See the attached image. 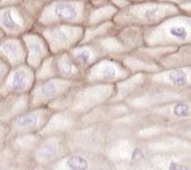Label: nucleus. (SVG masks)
I'll return each mask as SVG.
<instances>
[{
	"mask_svg": "<svg viewBox=\"0 0 191 170\" xmlns=\"http://www.w3.org/2000/svg\"><path fill=\"white\" fill-rule=\"evenodd\" d=\"M146 73H134L116 84V94L111 101L125 102L129 96L145 84Z\"/></svg>",
	"mask_w": 191,
	"mask_h": 170,
	"instance_id": "nucleus-25",
	"label": "nucleus"
},
{
	"mask_svg": "<svg viewBox=\"0 0 191 170\" xmlns=\"http://www.w3.org/2000/svg\"><path fill=\"white\" fill-rule=\"evenodd\" d=\"M27 49L26 63L37 69L46 58L50 56L51 50L45 38L35 28L22 36Z\"/></svg>",
	"mask_w": 191,
	"mask_h": 170,
	"instance_id": "nucleus-17",
	"label": "nucleus"
},
{
	"mask_svg": "<svg viewBox=\"0 0 191 170\" xmlns=\"http://www.w3.org/2000/svg\"><path fill=\"white\" fill-rule=\"evenodd\" d=\"M177 1H179V2H182V1H186V0H177Z\"/></svg>",
	"mask_w": 191,
	"mask_h": 170,
	"instance_id": "nucleus-28",
	"label": "nucleus"
},
{
	"mask_svg": "<svg viewBox=\"0 0 191 170\" xmlns=\"http://www.w3.org/2000/svg\"><path fill=\"white\" fill-rule=\"evenodd\" d=\"M121 59L123 63L128 66L130 70L134 73L151 74L163 69V66L158 60L154 59L146 53L136 49L131 53L123 55Z\"/></svg>",
	"mask_w": 191,
	"mask_h": 170,
	"instance_id": "nucleus-22",
	"label": "nucleus"
},
{
	"mask_svg": "<svg viewBox=\"0 0 191 170\" xmlns=\"http://www.w3.org/2000/svg\"><path fill=\"white\" fill-rule=\"evenodd\" d=\"M79 125H80V116L77 113L68 109L57 110L54 111L48 124L39 134L42 137L58 135V134L67 135Z\"/></svg>",
	"mask_w": 191,
	"mask_h": 170,
	"instance_id": "nucleus-18",
	"label": "nucleus"
},
{
	"mask_svg": "<svg viewBox=\"0 0 191 170\" xmlns=\"http://www.w3.org/2000/svg\"><path fill=\"white\" fill-rule=\"evenodd\" d=\"M141 111L149 122L175 129L191 121V97L168 102Z\"/></svg>",
	"mask_w": 191,
	"mask_h": 170,
	"instance_id": "nucleus-6",
	"label": "nucleus"
},
{
	"mask_svg": "<svg viewBox=\"0 0 191 170\" xmlns=\"http://www.w3.org/2000/svg\"><path fill=\"white\" fill-rule=\"evenodd\" d=\"M29 109H31L29 93L10 94L1 96L0 121L1 122H9Z\"/></svg>",
	"mask_w": 191,
	"mask_h": 170,
	"instance_id": "nucleus-21",
	"label": "nucleus"
},
{
	"mask_svg": "<svg viewBox=\"0 0 191 170\" xmlns=\"http://www.w3.org/2000/svg\"><path fill=\"white\" fill-rule=\"evenodd\" d=\"M103 153L115 168L141 169L152 155L145 142L129 128L110 126L109 138Z\"/></svg>",
	"mask_w": 191,
	"mask_h": 170,
	"instance_id": "nucleus-1",
	"label": "nucleus"
},
{
	"mask_svg": "<svg viewBox=\"0 0 191 170\" xmlns=\"http://www.w3.org/2000/svg\"><path fill=\"white\" fill-rule=\"evenodd\" d=\"M45 38L52 53L67 51L80 44L84 38L86 26L77 25H54L35 27Z\"/></svg>",
	"mask_w": 191,
	"mask_h": 170,
	"instance_id": "nucleus-7",
	"label": "nucleus"
},
{
	"mask_svg": "<svg viewBox=\"0 0 191 170\" xmlns=\"http://www.w3.org/2000/svg\"><path fill=\"white\" fill-rule=\"evenodd\" d=\"M114 165L103 152H71L48 169L56 170H95L114 169Z\"/></svg>",
	"mask_w": 191,
	"mask_h": 170,
	"instance_id": "nucleus-11",
	"label": "nucleus"
},
{
	"mask_svg": "<svg viewBox=\"0 0 191 170\" xmlns=\"http://www.w3.org/2000/svg\"><path fill=\"white\" fill-rule=\"evenodd\" d=\"M145 83L178 90H191V66L163 68L147 74Z\"/></svg>",
	"mask_w": 191,
	"mask_h": 170,
	"instance_id": "nucleus-14",
	"label": "nucleus"
},
{
	"mask_svg": "<svg viewBox=\"0 0 191 170\" xmlns=\"http://www.w3.org/2000/svg\"><path fill=\"white\" fill-rule=\"evenodd\" d=\"M37 82V73L27 63L14 66L3 81L0 82V94L5 96L10 94H25Z\"/></svg>",
	"mask_w": 191,
	"mask_h": 170,
	"instance_id": "nucleus-13",
	"label": "nucleus"
},
{
	"mask_svg": "<svg viewBox=\"0 0 191 170\" xmlns=\"http://www.w3.org/2000/svg\"><path fill=\"white\" fill-rule=\"evenodd\" d=\"M1 59L14 68L26 63L27 49L22 37H12L1 34L0 45Z\"/></svg>",
	"mask_w": 191,
	"mask_h": 170,
	"instance_id": "nucleus-19",
	"label": "nucleus"
},
{
	"mask_svg": "<svg viewBox=\"0 0 191 170\" xmlns=\"http://www.w3.org/2000/svg\"><path fill=\"white\" fill-rule=\"evenodd\" d=\"M83 25V19L79 18V12L75 7L70 3H57L53 7V18L46 25Z\"/></svg>",
	"mask_w": 191,
	"mask_h": 170,
	"instance_id": "nucleus-24",
	"label": "nucleus"
},
{
	"mask_svg": "<svg viewBox=\"0 0 191 170\" xmlns=\"http://www.w3.org/2000/svg\"><path fill=\"white\" fill-rule=\"evenodd\" d=\"M191 97V90H178L145 83L126 99L133 110H145L155 106Z\"/></svg>",
	"mask_w": 191,
	"mask_h": 170,
	"instance_id": "nucleus-4",
	"label": "nucleus"
},
{
	"mask_svg": "<svg viewBox=\"0 0 191 170\" xmlns=\"http://www.w3.org/2000/svg\"><path fill=\"white\" fill-rule=\"evenodd\" d=\"M110 134V125L94 124L79 125L66 135L71 152H103Z\"/></svg>",
	"mask_w": 191,
	"mask_h": 170,
	"instance_id": "nucleus-5",
	"label": "nucleus"
},
{
	"mask_svg": "<svg viewBox=\"0 0 191 170\" xmlns=\"http://www.w3.org/2000/svg\"><path fill=\"white\" fill-rule=\"evenodd\" d=\"M144 38L146 46L191 44V18H171L156 25L145 27Z\"/></svg>",
	"mask_w": 191,
	"mask_h": 170,
	"instance_id": "nucleus-3",
	"label": "nucleus"
},
{
	"mask_svg": "<svg viewBox=\"0 0 191 170\" xmlns=\"http://www.w3.org/2000/svg\"><path fill=\"white\" fill-rule=\"evenodd\" d=\"M133 109L126 102H107L96 107L90 111L80 116V125L85 124H110L119 118L133 111Z\"/></svg>",
	"mask_w": 191,
	"mask_h": 170,
	"instance_id": "nucleus-16",
	"label": "nucleus"
},
{
	"mask_svg": "<svg viewBox=\"0 0 191 170\" xmlns=\"http://www.w3.org/2000/svg\"><path fill=\"white\" fill-rule=\"evenodd\" d=\"M79 81L63 78H51L44 81H37L29 93L31 108L50 106L66 94Z\"/></svg>",
	"mask_w": 191,
	"mask_h": 170,
	"instance_id": "nucleus-9",
	"label": "nucleus"
},
{
	"mask_svg": "<svg viewBox=\"0 0 191 170\" xmlns=\"http://www.w3.org/2000/svg\"><path fill=\"white\" fill-rule=\"evenodd\" d=\"M175 131L191 142V126H180L175 129Z\"/></svg>",
	"mask_w": 191,
	"mask_h": 170,
	"instance_id": "nucleus-27",
	"label": "nucleus"
},
{
	"mask_svg": "<svg viewBox=\"0 0 191 170\" xmlns=\"http://www.w3.org/2000/svg\"><path fill=\"white\" fill-rule=\"evenodd\" d=\"M68 51L84 75L90 66L96 64L101 59L107 57L103 49L95 41L80 43Z\"/></svg>",
	"mask_w": 191,
	"mask_h": 170,
	"instance_id": "nucleus-20",
	"label": "nucleus"
},
{
	"mask_svg": "<svg viewBox=\"0 0 191 170\" xmlns=\"http://www.w3.org/2000/svg\"><path fill=\"white\" fill-rule=\"evenodd\" d=\"M116 94V84L79 81L68 93L49 107L55 111L68 109L82 116L96 107L110 102Z\"/></svg>",
	"mask_w": 191,
	"mask_h": 170,
	"instance_id": "nucleus-2",
	"label": "nucleus"
},
{
	"mask_svg": "<svg viewBox=\"0 0 191 170\" xmlns=\"http://www.w3.org/2000/svg\"><path fill=\"white\" fill-rule=\"evenodd\" d=\"M69 152L71 150L65 134L43 137L34 152L35 169H48Z\"/></svg>",
	"mask_w": 191,
	"mask_h": 170,
	"instance_id": "nucleus-12",
	"label": "nucleus"
},
{
	"mask_svg": "<svg viewBox=\"0 0 191 170\" xmlns=\"http://www.w3.org/2000/svg\"><path fill=\"white\" fill-rule=\"evenodd\" d=\"M144 141L151 154L191 152V142L179 135L175 129L169 130Z\"/></svg>",
	"mask_w": 191,
	"mask_h": 170,
	"instance_id": "nucleus-15",
	"label": "nucleus"
},
{
	"mask_svg": "<svg viewBox=\"0 0 191 170\" xmlns=\"http://www.w3.org/2000/svg\"><path fill=\"white\" fill-rule=\"evenodd\" d=\"M133 74L121 59L107 56L90 66L86 71L83 81L90 83L117 84Z\"/></svg>",
	"mask_w": 191,
	"mask_h": 170,
	"instance_id": "nucleus-8",
	"label": "nucleus"
},
{
	"mask_svg": "<svg viewBox=\"0 0 191 170\" xmlns=\"http://www.w3.org/2000/svg\"><path fill=\"white\" fill-rule=\"evenodd\" d=\"M158 62L163 68L191 66V44L178 46L175 51L161 57Z\"/></svg>",
	"mask_w": 191,
	"mask_h": 170,
	"instance_id": "nucleus-26",
	"label": "nucleus"
},
{
	"mask_svg": "<svg viewBox=\"0 0 191 170\" xmlns=\"http://www.w3.org/2000/svg\"><path fill=\"white\" fill-rule=\"evenodd\" d=\"M54 111L55 110L49 106H42L31 108L16 116L10 122H6L9 126V136H7V141L11 137L20 135V134L39 133L45 127Z\"/></svg>",
	"mask_w": 191,
	"mask_h": 170,
	"instance_id": "nucleus-10",
	"label": "nucleus"
},
{
	"mask_svg": "<svg viewBox=\"0 0 191 170\" xmlns=\"http://www.w3.org/2000/svg\"><path fill=\"white\" fill-rule=\"evenodd\" d=\"M35 26L29 25L26 19L13 10L7 9L1 12V34L12 37H22Z\"/></svg>",
	"mask_w": 191,
	"mask_h": 170,
	"instance_id": "nucleus-23",
	"label": "nucleus"
}]
</instances>
